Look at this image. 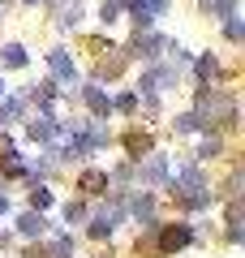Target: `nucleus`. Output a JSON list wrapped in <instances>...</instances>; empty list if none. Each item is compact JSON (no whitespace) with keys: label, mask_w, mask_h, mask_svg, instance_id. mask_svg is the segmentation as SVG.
<instances>
[{"label":"nucleus","mask_w":245,"mask_h":258,"mask_svg":"<svg viewBox=\"0 0 245 258\" xmlns=\"http://www.w3.org/2000/svg\"><path fill=\"white\" fill-rule=\"evenodd\" d=\"M215 74H219V64L211 60V56H202V60H198V78L207 82V78H215Z\"/></svg>","instance_id":"nucleus-7"},{"label":"nucleus","mask_w":245,"mask_h":258,"mask_svg":"<svg viewBox=\"0 0 245 258\" xmlns=\"http://www.w3.org/2000/svg\"><path fill=\"white\" fill-rule=\"evenodd\" d=\"M26 5H39V0H26Z\"/></svg>","instance_id":"nucleus-10"},{"label":"nucleus","mask_w":245,"mask_h":258,"mask_svg":"<svg viewBox=\"0 0 245 258\" xmlns=\"http://www.w3.org/2000/svg\"><path fill=\"white\" fill-rule=\"evenodd\" d=\"M228 39H241V18H228Z\"/></svg>","instance_id":"nucleus-9"},{"label":"nucleus","mask_w":245,"mask_h":258,"mask_svg":"<svg viewBox=\"0 0 245 258\" xmlns=\"http://www.w3.org/2000/svg\"><path fill=\"white\" fill-rule=\"evenodd\" d=\"M0 91H5V86H0Z\"/></svg>","instance_id":"nucleus-11"},{"label":"nucleus","mask_w":245,"mask_h":258,"mask_svg":"<svg viewBox=\"0 0 245 258\" xmlns=\"http://www.w3.org/2000/svg\"><path fill=\"white\" fill-rule=\"evenodd\" d=\"M5 64H9V69H22V64H26V52H22L18 43H9L5 47Z\"/></svg>","instance_id":"nucleus-3"},{"label":"nucleus","mask_w":245,"mask_h":258,"mask_svg":"<svg viewBox=\"0 0 245 258\" xmlns=\"http://www.w3.org/2000/svg\"><path fill=\"white\" fill-rule=\"evenodd\" d=\"M82 185H86L91 194H99L103 185H108V176H103V172H86V176H82Z\"/></svg>","instance_id":"nucleus-5"},{"label":"nucleus","mask_w":245,"mask_h":258,"mask_svg":"<svg viewBox=\"0 0 245 258\" xmlns=\"http://www.w3.org/2000/svg\"><path fill=\"white\" fill-rule=\"evenodd\" d=\"M185 241H190V228H185V224H176V228L163 232V249H176V245H185Z\"/></svg>","instance_id":"nucleus-2"},{"label":"nucleus","mask_w":245,"mask_h":258,"mask_svg":"<svg viewBox=\"0 0 245 258\" xmlns=\"http://www.w3.org/2000/svg\"><path fill=\"white\" fill-rule=\"evenodd\" d=\"M86 103H91V112H99V116L108 112V95H103V91H95V86L86 91Z\"/></svg>","instance_id":"nucleus-4"},{"label":"nucleus","mask_w":245,"mask_h":258,"mask_svg":"<svg viewBox=\"0 0 245 258\" xmlns=\"http://www.w3.org/2000/svg\"><path fill=\"white\" fill-rule=\"evenodd\" d=\"M116 9H120L116 0H103V9H99V13H103V22H112V18H116Z\"/></svg>","instance_id":"nucleus-8"},{"label":"nucleus","mask_w":245,"mask_h":258,"mask_svg":"<svg viewBox=\"0 0 245 258\" xmlns=\"http://www.w3.org/2000/svg\"><path fill=\"white\" fill-rule=\"evenodd\" d=\"M211 13H219V18H232V0H202Z\"/></svg>","instance_id":"nucleus-6"},{"label":"nucleus","mask_w":245,"mask_h":258,"mask_svg":"<svg viewBox=\"0 0 245 258\" xmlns=\"http://www.w3.org/2000/svg\"><path fill=\"white\" fill-rule=\"evenodd\" d=\"M47 64H52L56 78H73V60H69L65 52H52V56H47Z\"/></svg>","instance_id":"nucleus-1"}]
</instances>
